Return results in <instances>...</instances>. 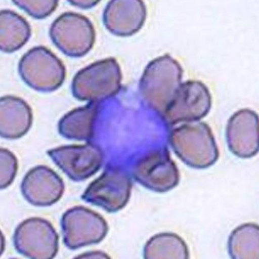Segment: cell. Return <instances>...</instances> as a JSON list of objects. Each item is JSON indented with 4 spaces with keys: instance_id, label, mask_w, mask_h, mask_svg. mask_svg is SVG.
<instances>
[{
    "instance_id": "cell-6",
    "label": "cell",
    "mask_w": 259,
    "mask_h": 259,
    "mask_svg": "<svg viewBox=\"0 0 259 259\" xmlns=\"http://www.w3.org/2000/svg\"><path fill=\"white\" fill-rule=\"evenodd\" d=\"M15 248L31 258L51 259L57 255L59 236L52 224L40 218H31L19 224L14 232Z\"/></svg>"
},
{
    "instance_id": "cell-7",
    "label": "cell",
    "mask_w": 259,
    "mask_h": 259,
    "mask_svg": "<svg viewBox=\"0 0 259 259\" xmlns=\"http://www.w3.org/2000/svg\"><path fill=\"white\" fill-rule=\"evenodd\" d=\"M211 107V94L205 84L189 81L181 84L162 116L170 124L195 122L206 116Z\"/></svg>"
},
{
    "instance_id": "cell-18",
    "label": "cell",
    "mask_w": 259,
    "mask_h": 259,
    "mask_svg": "<svg viewBox=\"0 0 259 259\" xmlns=\"http://www.w3.org/2000/svg\"><path fill=\"white\" fill-rule=\"evenodd\" d=\"M15 6L23 10L34 19H42L51 16L58 6V1H27L16 0L12 2Z\"/></svg>"
},
{
    "instance_id": "cell-10",
    "label": "cell",
    "mask_w": 259,
    "mask_h": 259,
    "mask_svg": "<svg viewBox=\"0 0 259 259\" xmlns=\"http://www.w3.org/2000/svg\"><path fill=\"white\" fill-rule=\"evenodd\" d=\"M131 189L132 182L128 176L113 169L104 172L90 184L82 198L107 211L116 212L126 205Z\"/></svg>"
},
{
    "instance_id": "cell-4",
    "label": "cell",
    "mask_w": 259,
    "mask_h": 259,
    "mask_svg": "<svg viewBox=\"0 0 259 259\" xmlns=\"http://www.w3.org/2000/svg\"><path fill=\"white\" fill-rule=\"evenodd\" d=\"M18 71L27 86L42 93L57 91L66 76L61 60L43 46L34 47L23 55L19 62Z\"/></svg>"
},
{
    "instance_id": "cell-5",
    "label": "cell",
    "mask_w": 259,
    "mask_h": 259,
    "mask_svg": "<svg viewBox=\"0 0 259 259\" xmlns=\"http://www.w3.org/2000/svg\"><path fill=\"white\" fill-rule=\"evenodd\" d=\"M50 37L60 51L72 58L85 56L93 48L96 33L87 17L73 12L64 13L51 25Z\"/></svg>"
},
{
    "instance_id": "cell-15",
    "label": "cell",
    "mask_w": 259,
    "mask_h": 259,
    "mask_svg": "<svg viewBox=\"0 0 259 259\" xmlns=\"http://www.w3.org/2000/svg\"><path fill=\"white\" fill-rule=\"evenodd\" d=\"M33 114L28 103L15 96L0 99V135L3 138L16 139L23 137L31 127Z\"/></svg>"
},
{
    "instance_id": "cell-9",
    "label": "cell",
    "mask_w": 259,
    "mask_h": 259,
    "mask_svg": "<svg viewBox=\"0 0 259 259\" xmlns=\"http://www.w3.org/2000/svg\"><path fill=\"white\" fill-rule=\"evenodd\" d=\"M61 170L74 181L86 180L100 169L103 160L100 148L92 144L66 146L47 152Z\"/></svg>"
},
{
    "instance_id": "cell-13",
    "label": "cell",
    "mask_w": 259,
    "mask_h": 259,
    "mask_svg": "<svg viewBox=\"0 0 259 259\" xmlns=\"http://www.w3.org/2000/svg\"><path fill=\"white\" fill-rule=\"evenodd\" d=\"M258 119L250 109H242L234 114L227 127L229 148L241 158H250L258 151Z\"/></svg>"
},
{
    "instance_id": "cell-17",
    "label": "cell",
    "mask_w": 259,
    "mask_h": 259,
    "mask_svg": "<svg viewBox=\"0 0 259 259\" xmlns=\"http://www.w3.org/2000/svg\"><path fill=\"white\" fill-rule=\"evenodd\" d=\"M96 103L91 102L65 114L58 123V131L61 135L78 141L91 139L98 111Z\"/></svg>"
},
{
    "instance_id": "cell-19",
    "label": "cell",
    "mask_w": 259,
    "mask_h": 259,
    "mask_svg": "<svg viewBox=\"0 0 259 259\" xmlns=\"http://www.w3.org/2000/svg\"><path fill=\"white\" fill-rule=\"evenodd\" d=\"M1 189H6L13 182L18 171V160L8 149L2 148Z\"/></svg>"
},
{
    "instance_id": "cell-2",
    "label": "cell",
    "mask_w": 259,
    "mask_h": 259,
    "mask_svg": "<svg viewBox=\"0 0 259 259\" xmlns=\"http://www.w3.org/2000/svg\"><path fill=\"white\" fill-rule=\"evenodd\" d=\"M170 142L174 152L189 166L206 168L218 159L215 139L205 123L188 122L174 129Z\"/></svg>"
},
{
    "instance_id": "cell-11",
    "label": "cell",
    "mask_w": 259,
    "mask_h": 259,
    "mask_svg": "<svg viewBox=\"0 0 259 259\" xmlns=\"http://www.w3.org/2000/svg\"><path fill=\"white\" fill-rule=\"evenodd\" d=\"M24 198L32 205L46 207L58 202L63 196L64 184L52 169L38 166L25 176L21 184Z\"/></svg>"
},
{
    "instance_id": "cell-14",
    "label": "cell",
    "mask_w": 259,
    "mask_h": 259,
    "mask_svg": "<svg viewBox=\"0 0 259 259\" xmlns=\"http://www.w3.org/2000/svg\"><path fill=\"white\" fill-rule=\"evenodd\" d=\"M134 174L138 182L157 192L170 190L179 181L176 164L165 151L154 153L143 159Z\"/></svg>"
},
{
    "instance_id": "cell-1",
    "label": "cell",
    "mask_w": 259,
    "mask_h": 259,
    "mask_svg": "<svg viewBox=\"0 0 259 259\" xmlns=\"http://www.w3.org/2000/svg\"><path fill=\"white\" fill-rule=\"evenodd\" d=\"M182 74L181 65L168 55L149 63L140 82L141 93L148 106L162 114L181 86Z\"/></svg>"
},
{
    "instance_id": "cell-8",
    "label": "cell",
    "mask_w": 259,
    "mask_h": 259,
    "mask_svg": "<svg viewBox=\"0 0 259 259\" xmlns=\"http://www.w3.org/2000/svg\"><path fill=\"white\" fill-rule=\"evenodd\" d=\"M61 225L64 243L71 249L100 242L108 232L103 218L83 207H74L65 212Z\"/></svg>"
},
{
    "instance_id": "cell-16",
    "label": "cell",
    "mask_w": 259,
    "mask_h": 259,
    "mask_svg": "<svg viewBox=\"0 0 259 259\" xmlns=\"http://www.w3.org/2000/svg\"><path fill=\"white\" fill-rule=\"evenodd\" d=\"M0 48L6 53L18 51L31 36L27 20L11 10H2L0 13Z\"/></svg>"
},
{
    "instance_id": "cell-3",
    "label": "cell",
    "mask_w": 259,
    "mask_h": 259,
    "mask_svg": "<svg viewBox=\"0 0 259 259\" xmlns=\"http://www.w3.org/2000/svg\"><path fill=\"white\" fill-rule=\"evenodd\" d=\"M121 81V68L116 60H101L77 73L72 83L73 96L81 101H101L116 96Z\"/></svg>"
},
{
    "instance_id": "cell-12",
    "label": "cell",
    "mask_w": 259,
    "mask_h": 259,
    "mask_svg": "<svg viewBox=\"0 0 259 259\" xmlns=\"http://www.w3.org/2000/svg\"><path fill=\"white\" fill-rule=\"evenodd\" d=\"M145 5L138 0H113L103 13V23L114 35L127 37L138 32L146 21Z\"/></svg>"
}]
</instances>
